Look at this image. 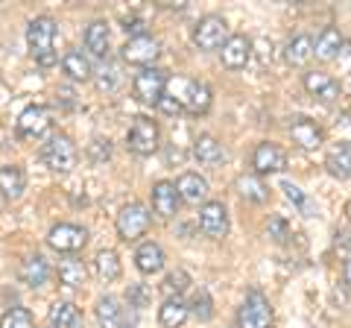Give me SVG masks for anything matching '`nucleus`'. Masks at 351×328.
Returning <instances> with one entry per match:
<instances>
[{"label": "nucleus", "mask_w": 351, "mask_h": 328, "mask_svg": "<svg viewBox=\"0 0 351 328\" xmlns=\"http://www.w3.org/2000/svg\"><path fill=\"white\" fill-rule=\"evenodd\" d=\"M156 108H158V112H164V115H179V112H184L182 103H179V97H173V94H164L161 103Z\"/></svg>", "instance_id": "ea45409f"}, {"label": "nucleus", "mask_w": 351, "mask_h": 328, "mask_svg": "<svg viewBox=\"0 0 351 328\" xmlns=\"http://www.w3.org/2000/svg\"><path fill=\"white\" fill-rule=\"evenodd\" d=\"M27 191V173L21 164H0V196L6 202L21 200V194Z\"/></svg>", "instance_id": "aec40b11"}, {"label": "nucleus", "mask_w": 351, "mask_h": 328, "mask_svg": "<svg viewBox=\"0 0 351 328\" xmlns=\"http://www.w3.org/2000/svg\"><path fill=\"white\" fill-rule=\"evenodd\" d=\"M167 82H170V73L164 68H141L132 80V91L141 103L147 106H158L161 97L167 94Z\"/></svg>", "instance_id": "39448f33"}, {"label": "nucleus", "mask_w": 351, "mask_h": 328, "mask_svg": "<svg viewBox=\"0 0 351 328\" xmlns=\"http://www.w3.org/2000/svg\"><path fill=\"white\" fill-rule=\"evenodd\" d=\"M219 59H223V65L228 71L246 68L249 59H252V38L243 36V32H232V38H228L223 45V50H219Z\"/></svg>", "instance_id": "f3484780"}, {"label": "nucleus", "mask_w": 351, "mask_h": 328, "mask_svg": "<svg viewBox=\"0 0 351 328\" xmlns=\"http://www.w3.org/2000/svg\"><path fill=\"white\" fill-rule=\"evenodd\" d=\"M0 328H36V320L27 308H9L0 316Z\"/></svg>", "instance_id": "c9c22d12"}, {"label": "nucleus", "mask_w": 351, "mask_h": 328, "mask_svg": "<svg viewBox=\"0 0 351 328\" xmlns=\"http://www.w3.org/2000/svg\"><path fill=\"white\" fill-rule=\"evenodd\" d=\"M18 279L27 284V288H44L50 279V261L44 258V255H27L24 261H21V270H18Z\"/></svg>", "instance_id": "5701e85b"}, {"label": "nucleus", "mask_w": 351, "mask_h": 328, "mask_svg": "<svg viewBox=\"0 0 351 328\" xmlns=\"http://www.w3.org/2000/svg\"><path fill=\"white\" fill-rule=\"evenodd\" d=\"M281 191L287 194V200H290L293 205H299L304 217H313V205H311V200H307V196L302 194V188H299V185H293V182H284V185H281Z\"/></svg>", "instance_id": "4c0bfd02"}, {"label": "nucleus", "mask_w": 351, "mask_h": 328, "mask_svg": "<svg viewBox=\"0 0 351 328\" xmlns=\"http://www.w3.org/2000/svg\"><path fill=\"white\" fill-rule=\"evenodd\" d=\"M276 316H272V305L258 288L246 293L243 305L237 308V328H272Z\"/></svg>", "instance_id": "7ed1b4c3"}, {"label": "nucleus", "mask_w": 351, "mask_h": 328, "mask_svg": "<svg viewBox=\"0 0 351 328\" xmlns=\"http://www.w3.org/2000/svg\"><path fill=\"white\" fill-rule=\"evenodd\" d=\"M179 103H182V108L188 115H208V108H211V103H214V91L208 89L205 82H199V80H184L182 82V94H179Z\"/></svg>", "instance_id": "f8f14e48"}, {"label": "nucleus", "mask_w": 351, "mask_h": 328, "mask_svg": "<svg viewBox=\"0 0 351 328\" xmlns=\"http://www.w3.org/2000/svg\"><path fill=\"white\" fill-rule=\"evenodd\" d=\"M94 276L100 281H117L120 272H123V267H120V255L114 253V249H100V253L94 255Z\"/></svg>", "instance_id": "7c9ffc66"}, {"label": "nucleus", "mask_w": 351, "mask_h": 328, "mask_svg": "<svg viewBox=\"0 0 351 328\" xmlns=\"http://www.w3.org/2000/svg\"><path fill=\"white\" fill-rule=\"evenodd\" d=\"M191 288V276L184 270H173V272H167L164 276V281H161V290H164V296H182L184 290Z\"/></svg>", "instance_id": "72a5a7b5"}, {"label": "nucleus", "mask_w": 351, "mask_h": 328, "mask_svg": "<svg viewBox=\"0 0 351 328\" xmlns=\"http://www.w3.org/2000/svg\"><path fill=\"white\" fill-rule=\"evenodd\" d=\"M191 314L196 316L199 323H208L214 316V302L208 296V290H196L193 299H191Z\"/></svg>", "instance_id": "e433bc0d"}, {"label": "nucleus", "mask_w": 351, "mask_h": 328, "mask_svg": "<svg viewBox=\"0 0 351 328\" xmlns=\"http://www.w3.org/2000/svg\"><path fill=\"white\" fill-rule=\"evenodd\" d=\"M91 156H94V161H103V159H108L112 156V147H108V141H103V138H94L91 141Z\"/></svg>", "instance_id": "a19ab883"}, {"label": "nucleus", "mask_w": 351, "mask_h": 328, "mask_svg": "<svg viewBox=\"0 0 351 328\" xmlns=\"http://www.w3.org/2000/svg\"><path fill=\"white\" fill-rule=\"evenodd\" d=\"M149 200H152V211H156L158 217H164V220H170V217L179 214L182 196H179V191H176V182H167V179L156 182L152 191H149Z\"/></svg>", "instance_id": "dca6fc26"}, {"label": "nucleus", "mask_w": 351, "mask_h": 328, "mask_svg": "<svg viewBox=\"0 0 351 328\" xmlns=\"http://www.w3.org/2000/svg\"><path fill=\"white\" fill-rule=\"evenodd\" d=\"M53 126V112L47 106H27L21 117L15 120V129H18V138H41L44 132H50Z\"/></svg>", "instance_id": "9d476101"}, {"label": "nucleus", "mask_w": 351, "mask_h": 328, "mask_svg": "<svg viewBox=\"0 0 351 328\" xmlns=\"http://www.w3.org/2000/svg\"><path fill=\"white\" fill-rule=\"evenodd\" d=\"M237 194L243 196V200H249V202H258V205H263L269 200L267 185H263L261 176H255V173H243V176L237 179Z\"/></svg>", "instance_id": "473e14b6"}, {"label": "nucleus", "mask_w": 351, "mask_h": 328, "mask_svg": "<svg viewBox=\"0 0 351 328\" xmlns=\"http://www.w3.org/2000/svg\"><path fill=\"white\" fill-rule=\"evenodd\" d=\"M41 159L53 173H71L80 161V150L64 132H53L41 147Z\"/></svg>", "instance_id": "f03ea898"}, {"label": "nucleus", "mask_w": 351, "mask_h": 328, "mask_svg": "<svg viewBox=\"0 0 351 328\" xmlns=\"http://www.w3.org/2000/svg\"><path fill=\"white\" fill-rule=\"evenodd\" d=\"M120 82H123V73H120V65H112V62H106L100 73H97V89L100 91H117L120 89Z\"/></svg>", "instance_id": "f704fd0d"}, {"label": "nucleus", "mask_w": 351, "mask_h": 328, "mask_svg": "<svg viewBox=\"0 0 351 328\" xmlns=\"http://www.w3.org/2000/svg\"><path fill=\"white\" fill-rule=\"evenodd\" d=\"M302 85H304V91L319 103H334V100H339V94H343V85L325 71H307L302 76Z\"/></svg>", "instance_id": "4468645a"}, {"label": "nucleus", "mask_w": 351, "mask_h": 328, "mask_svg": "<svg viewBox=\"0 0 351 328\" xmlns=\"http://www.w3.org/2000/svg\"><path fill=\"white\" fill-rule=\"evenodd\" d=\"M126 147H129V152H135V156H152V152L161 147V129L156 120L147 115H138L132 120V126L126 132Z\"/></svg>", "instance_id": "20e7f679"}, {"label": "nucleus", "mask_w": 351, "mask_h": 328, "mask_svg": "<svg viewBox=\"0 0 351 328\" xmlns=\"http://www.w3.org/2000/svg\"><path fill=\"white\" fill-rule=\"evenodd\" d=\"M56 36H59V27L50 15H38L27 24V45L29 53L41 68H53L59 62V50H56Z\"/></svg>", "instance_id": "f257e3e1"}, {"label": "nucleus", "mask_w": 351, "mask_h": 328, "mask_svg": "<svg viewBox=\"0 0 351 328\" xmlns=\"http://www.w3.org/2000/svg\"><path fill=\"white\" fill-rule=\"evenodd\" d=\"M56 279H59L62 288H82L85 279H88V267L80 258H64L56 267Z\"/></svg>", "instance_id": "2f4dec72"}, {"label": "nucleus", "mask_w": 351, "mask_h": 328, "mask_svg": "<svg viewBox=\"0 0 351 328\" xmlns=\"http://www.w3.org/2000/svg\"><path fill=\"white\" fill-rule=\"evenodd\" d=\"M343 47H346V38H343V32H339L337 27H325L319 36L313 38V56L319 59V62H334V59H339Z\"/></svg>", "instance_id": "412c9836"}, {"label": "nucleus", "mask_w": 351, "mask_h": 328, "mask_svg": "<svg viewBox=\"0 0 351 328\" xmlns=\"http://www.w3.org/2000/svg\"><path fill=\"white\" fill-rule=\"evenodd\" d=\"M325 167L334 179H351V144L339 141V144H334L331 150H328Z\"/></svg>", "instance_id": "cd10ccee"}, {"label": "nucleus", "mask_w": 351, "mask_h": 328, "mask_svg": "<svg viewBox=\"0 0 351 328\" xmlns=\"http://www.w3.org/2000/svg\"><path fill=\"white\" fill-rule=\"evenodd\" d=\"M284 59H287L290 68H304L307 62L313 59V38L311 36H293L287 41V47H284Z\"/></svg>", "instance_id": "c85d7f7f"}, {"label": "nucleus", "mask_w": 351, "mask_h": 328, "mask_svg": "<svg viewBox=\"0 0 351 328\" xmlns=\"http://www.w3.org/2000/svg\"><path fill=\"white\" fill-rule=\"evenodd\" d=\"M193 159L205 167H217V164L226 161V147L214 135H199L193 141Z\"/></svg>", "instance_id": "bb28decb"}, {"label": "nucleus", "mask_w": 351, "mask_h": 328, "mask_svg": "<svg viewBox=\"0 0 351 328\" xmlns=\"http://www.w3.org/2000/svg\"><path fill=\"white\" fill-rule=\"evenodd\" d=\"M199 229H202V235L214 237V240H223L228 235V209H226V202L208 200L199 209Z\"/></svg>", "instance_id": "ddd939ff"}, {"label": "nucleus", "mask_w": 351, "mask_h": 328, "mask_svg": "<svg viewBox=\"0 0 351 328\" xmlns=\"http://www.w3.org/2000/svg\"><path fill=\"white\" fill-rule=\"evenodd\" d=\"M161 56V41L156 36H138L129 38L123 50H120V59L126 65H138V68H156V59Z\"/></svg>", "instance_id": "6e6552de"}, {"label": "nucleus", "mask_w": 351, "mask_h": 328, "mask_svg": "<svg viewBox=\"0 0 351 328\" xmlns=\"http://www.w3.org/2000/svg\"><path fill=\"white\" fill-rule=\"evenodd\" d=\"M88 244V229L85 226H76V223H56L47 232V246L56 249L62 255H73L85 249Z\"/></svg>", "instance_id": "1a4fd4ad"}, {"label": "nucleus", "mask_w": 351, "mask_h": 328, "mask_svg": "<svg viewBox=\"0 0 351 328\" xmlns=\"http://www.w3.org/2000/svg\"><path fill=\"white\" fill-rule=\"evenodd\" d=\"M176 191H179L182 202L188 205H205L208 202V194H211V188H208V179L199 176V173H182L179 179H176Z\"/></svg>", "instance_id": "6ab92c4d"}, {"label": "nucleus", "mask_w": 351, "mask_h": 328, "mask_svg": "<svg viewBox=\"0 0 351 328\" xmlns=\"http://www.w3.org/2000/svg\"><path fill=\"white\" fill-rule=\"evenodd\" d=\"M126 299H129V308L141 311V308H147V305H149L152 293L144 288V284H129V290H126Z\"/></svg>", "instance_id": "58836bf2"}, {"label": "nucleus", "mask_w": 351, "mask_h": 328, "mask_svg": "<svg viewBox=\"0 0 351 328\" xmlns=\"http://www.w3.org/2000/svg\"><path fill=\"white\" fill-rule=\"evenodd\" d=\"M62 71L68 80L73 82H88L94 76V65H91V56L80 47H71L68 53L62 56Z\"/></svg>", "instance_id": "4be33fe9"}, {"label": "nucleus", "mask_w": 351, "mask_h": 328, "mask_svg": "<svg viewBox=\"0 0 351 328\" xmlns=\"http://www.w3.org/2000/svg\"><path fill=\"white\" fill-rule=\"evenodd\" d=\"M97 323H100L103 328H132V316L129 311L120 305L117 296H103V299H97Z\"/></svg>", "instance_id": "a211bd4d"}, {"label": "nucleus", "mask_w": 351, "mask_h": 328, "mask_svg": "<svg viewBox=\"0 0 351 328\" xmlns=\"http://www.w3.org/2000/svg\"><path fill=\"white\" fill-rule=\"evenodd\" d=\"M164 261H167V255H164V249L156 240H144V244L135 249V267L141 276H156V272H161Z\"/></svg>", "instance_id": "b1692460"}, {"label": "nucleus", "mask_w": 351, "mask_h": 328, "mask_svg": "<svg viewBox=\"0 0 351 328\" xmlns=\"http://www.w3.org/2000/svg\"><path fill=\"white\" fill-rule=\"evenodd\" d=\"M47 325L56 328H80L82 325V311L73 302H53L47 311Z\"/></svg>", "instance_id": "c756f323"}, {"label": "nucleus", "mask_w": 351, "mask_h": 328, "mask_svg": "<svg viewBox=\"0 0 351 328\" xmlns=\"http://www.w3.org/2000/svg\"><path fill=\"white\" fill-rule=\"evenodd\" d=\"M343 281L351 288V244L343 246Z\"/></svg>", "instance_id": "79ce46f5"}, {"label": "nucleus", "mask_w": 351, "mask_h": 328, "mask_svg": "<svg viewBox=\"0 0 351 328\" xmlns=\"http://www.w3.org/2000/svg\"><path fill=\"white\" fill-rule=\"evenodd\" d=\"M188 316H191V305L184 302L182 296L164 299L161 308H158V323H161V328H182L184 323H188Z\"/></svg>", "instance_id": "a878e982"}, {"label": "nucleus", "mask_w": 351, "mask_h": 328, "mask_svg": "<svg viewBox=\"0 0 351 328\" xmlns=\"http://www.w3.org/2000/svg\"><path fill=\"white\" fill-rule=\"evenodd\" d=\"M82 41H85V50L91 53V56L106 59L108 47H112V32H108V24L106 21H91V24L85 27Z\"/></svg>", "instance_id": "393cba45"}, {"label": "nucleus", "mask_w": 351, "mask_h": 328, "mask_svg": "<svg viewBox=\"0 0 351 328\" xmlns=\"http://www.w3.org/2000/svg\"><path fill=\"white\" fill-rule=\"evenodd\" d=\"M287 167V152H284L278 144L272 141H261L252 152V170L255 176H269V173H281Z\"/></svg>", "instance_id": "9b49d317"}, {"label": "nucleus", "mask_w": 351, "mask_h": 328, "mask_svg": "<svg viewBox=\"0 0 351 328\" xmlns=\"http://www.w3.org/2000/svg\"><path fill=\"white\" fill-rule=\"evenodd\" d=\"M44 328H56V325H44Z\"/></svg>", "instance_id": "c03bdc74"}, {"label": "nucleus", "mask_w": 351, "mask_h": 328, "mask_svg": "<svg viewBox=\"0 0 351 328\" xmlns=\"http://www.w3.org/2000/svg\"><path fill=\"white\" fill-rule=\"evenodd\" d=\"M290 138L295 147L302 150H319L325 144V129L316 124L313 117H293L290 120Z\"/></svg>", "instance_id": "2eb2a0df"}, {"label": "nucleus", "mask_w": 351, "mask_h": 328, "mask_svg": "<svg viewBox=\"0 0 351 328\" xmlns=\"http://www.w3.org/2000/svg\"><path fill=\"white\" fill-rule=\"evenodd\" d=\"M343 91H346V94H348V97H351V73H348V80H346V82H343Z\"/></svg>", "instance_id": "37998d69"}, {"label": "nucleus", "mask_w": 351, "mask_h": 328, "mask_svg": "<svg viewBox=\"0 0 351 328\" xmlns=\"http://www.w3.org/2000/svg\"><path fill=\"white\" fill-rule=\"evenodd\" d=\"M228 38H232V32H228V24L223 15H205L196 21V27H193V45L202 53L223 50Z\"/></svg>", "instance_id": "423d86ee"}, {"label": "nucleus", "mask_w": 351, "mask_h": 328, "mask_svg": "<svg viewBox=\"0 0 351 328\" xmlns=\"http://www.w3.org/2000/svg\"><path fill=\"white\" fill-rule=\"evenodd\" d=\"M149 223H152V214L144 209V205H141V202H129L117 214V235H120V240L132 244V240L144 237L149 232Z\"/></svg>", "instance_id": "0eeeda50"}]
</instances>
